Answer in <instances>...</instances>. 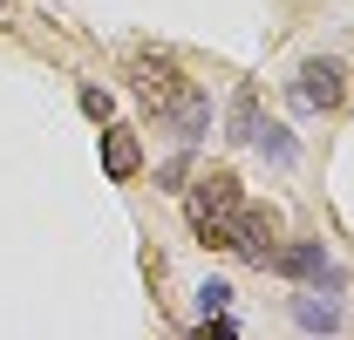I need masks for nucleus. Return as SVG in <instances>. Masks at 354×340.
Listing matches in <instances>:
<instances>
[{
    "label": "nucleus",
    "instance_id": "f03ea898",
    "mask_svg": "<svg viewBox=\"0 0 354 340\" xmlns=\"http://www.w3.org/2000/svg\"><path fill=\"white\" fill-rule=\"evenodd\" d=\"M341 95H348V68L334 55H313L307 68H300V82H293V102L300 109H334Z\"/></svg>",
    "mask_w": 354,
    "mask_h": 340
},
{
    "label": "nucleus",
    "instance_id": "0eeeda50",
    "mask_svg": "<svg viewBox=\"0 0 354 340\" xmlns=\"http://www.w3.org/2000/svg\"><path fill=\"white\" fill-rule=\"evenodd\" d=\"M136 88H143L150 102H171L184 82H177V68L164 62V55H143V62H136Z\"/></svg>",
    "mask_w": 354,
    "mask_h": 340
},
{
    "label": "nucleus",
    "instance_id": "1a4fd4ad",
    "mask_svg": "<svg viewBox=\"0 0 354 340\" xmlns=\"http://www.w3.org/2000/svg\"><path fill=\"white\" fill-rule=\"evenodd\" d=\"M293 320H300V327H320V334H327V327H341V313H334V306H320V299H293Z\"/></svg>",
    "mask_w": 354,
    "mask_h": 340
},
{
    "label": "nucleus",
    "instance_id": "9d476101",
    "mask_svg": "<svg viewBox=\"0 0 354 340\" xmlns=\"http://www.w3.org/2000/svg\"><path fill=\"white\" fill-rule=\"evenodd\" d=\"M205 313H225V306H232V286H225V279H205Z\"/></svg>",
    "mask_w": 354,
    "mask_h": 340
},
{
    "label": "nucleus",
    "instance_id": "6e6552de",
    "mask_svg": "<svg viewBox=\"0 0 354 340\" xmlns=\"http://www.w3.org/2000/svg\"><path fill=\"white\" fill-rule=\"evenodd\" d=\"M252 136H259V95L239 88V102H232V143H252Z\"/></svg>",
    "mask_w": 354,
    "mask_h": 340
},
{
    "label": "nucleus",
    "instance_id": "7ed1b4c3",
    "mask_svg": "<svg viewBox=\"0 0 354 340\" xmlns=\"http://www.w3.org/2000/svg\"><path fill=\"white\" fill-rule=\"evenodd\" d=\"M239 258H252V265H266L272 258V211H259V205H245V211L232 218V238H225Z\"/></svg>",
    "mask_w": 354,
    "mask_h": 340
},
{
    "label": "nucleus",
    "instance_id": "423d86ee",
    "mask_svg": "<svg viewBox=\"0 0 354 340\" xmlns=\"http://www.w3.org/2000/svg\"><path fill=\"white\" fill-rule=\"evenodd\" d=\"M266 265H272V272H286V279H313V272L327 265V252H320V238H293V245H272Z\"/></svg>",
    "mask_w": 354,
    "mask_h": 340
},
{
    "label": "nucleus",
    "instance_id": "f8f14e48",
    "mask_svg": "<svg viewBox=\"0 0 354 340\" xmlns=\"http://www.w3.org/2000/svg\"><path fill=\"white\" fill-rule=\"evenodd\" d=\"M82 109L95 116V123H109V95H102V88H82Z\"/></svg>",
    "mask_w": 354,
    "mask_h": 340
},
{
    "label": "nucleus",
    "instance_id": "39448f33",
    "mask_svg": "<svg viewBox=\"0 0 354 340\" xmlns=\"http://www.w3.org/2000/svg\"><path fill=\"white\" fill-rule=\"evenodd\" d=\"M102 170H109L116 184H130L136 170H143V143H136L130 129H102Z\"/></svg>",
    "mask_w": 354,
    "mask_h": 340
},
{
    "label": "nucleus",
    "instance_id": "f257e3e1",
    "mask_svg": "<svg viewBox=\"0 0 354 340\" xmlns=\"http://www.w3.org/2000/svg\"><path fill=\"white\" fill-rule=\"evenodd\" d=\"M184 211H191V232H198L205 245H225V238H232V218L245 211V191H239V177H232V170H212V177H198V184H191Z\"/></svg>",
    "mask_w": 354,
    "mask_h": 340
},
{
    "label": "nucleus",
    "instance_id": "9b49d317",
    "mask_svg": "<svg viewBox=\"0 0 354 340\" xmlns=\"http://www.w3.org/2000/svg\"><path fill=\"white\" fill-rule=\"evenodd\" d=\"M259 143H266V157H272V164H293V157H300V150H293V136H279V129L259 136Z\"/></svg>",
    "mask_w": 354,
    "mask_h": 340
},
{
    "label": "nucleus",
    "instance_id": "20e7f679",
    "mask_svg": "<svg viewBox=\"0 0 354 340\" xmlns=\"http://www.w3.org/2000/svg\"><path fill=\"white\" fill-rule=\"evenodd\" d=\"M157 109L177 123V136H184V143H198V136H205V123H212V102H205L198 88H177L171 102H157Z\"/></svg>",
    "mask_w": 354,
    "mask_h": 340
}]
</instances>
